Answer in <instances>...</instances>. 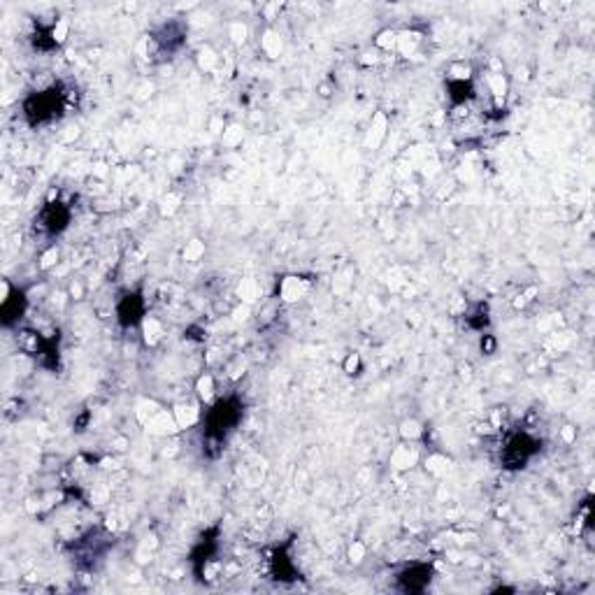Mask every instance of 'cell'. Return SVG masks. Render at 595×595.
I'll list each match as a JSON object with an SVG mask.
<instances>
[{"label":"cell","mask_w":595,"mask_h":595,"mask_svg":"<svg viewBox=\"0 0 595 595\" xmlns=\"http://www.w3.org/2000/svg\"><path fill=\"white\" fill-rule=\"evenodd\" d=\"M42 226H47L51 233H58L63 231L68 226V209H63L58 203H51L45 207V212H42Z\"/></svg>","instance_id":"obj_2"},{"label":"cell","mask_w":595,"mask_h":595,"mask_svg":"<svg viewBox=\"0 0 595 595\" xmlns=\"http://www.w3.org/2000/svg\"><path fill=\"white\" fill-rule=\"evenodd\" d=\"M402 591H423L431 581V567L428 565H412L405 572L398 574Z\"/></svg>","instance_id":"obj_1"}]
</instances>
